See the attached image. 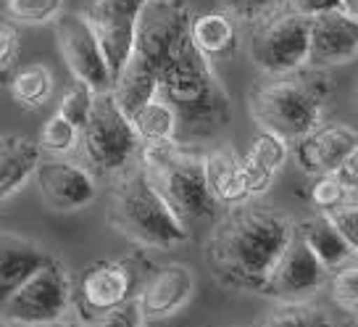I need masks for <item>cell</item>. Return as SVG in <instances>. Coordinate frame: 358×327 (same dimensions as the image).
<instances>
[{
    "label": "cell",
    "instance_id": "obj_1",
    "mask_svg": "<svg viewBox=\"0 0 358 327\" xmlns=\"http://www.w3.org/2000/svg\"><path fill=\"white\" fill-rule=\"evenodd\" d=\"M292 219L266 203L227 206L206 243L216 280L245 293H264L271 270L295 235Z\"/></svg>",
    "mask_w": 358,
    "mask_h": 327
},
{
    "label": "cell",
    "instance_id": "obj_2",
    "mask_svg": "<svg viewBox=\"0 0 358 327\" xmlns=\"http://www.w3.org/2000/svg\"><path fill=\"white\" fill-rule=\"evenodd\" d=\"M335 82L324 69L268 74L250 90V113L261 130H271L290 143L311 135L324 125L327 103L332 101Z\"/></svg>",
    "mask_w": 358,
    "mask_h": 327
},
{
    "label": "cell",
    "instance_id": "obj_3",
    "mask_svg": "<svg viewBox=\"0 0 358 327\" xmlns=\"http://www.w3.org/2000/svg\"><path fill=\"white\" fill-rule=\"evenodd\" d=\"M158 95L174 106L179 127L190 135H213L229 119V95L211 69V58L187 34L161 69Z\"/></svg>",
    "mask_w": 358,
    "mask_h": 327
},
{
    "label": "cell",
    "instance_id": "obj_4",
    "mask_svg": "<svg viewBox=\"0 0 358 327\" xmlns=\"http://www.w3.org/2000/svg\"><path fill=\"white\" fill-rule=\"evenodd\" d=\"M108 222L127 240L145 249H174L190 240V225L174 211L143 164L119 177L108 203Z\"/></svg>",
    "mask_w": 358,
    "mask_h": 327
},
{
    "label": "cell",
    "instance_id": "obj_5",
    "mask_svg": "<svg viewBox=\"0 0 358 327\" xmlns=\"http://www.w3.org/2000/svg\"><path fill=\"white\" fill-rule=\"evenodd\" d=\"M140 164L187 225L216 219L222 203L216 201L208 185L206 153L187 151L179 140L143 143Z\"/></svg>",
    "mask_w": 358,
    "mask_h": 327
},
{
    "label": "cell",
    "instance_id": "obj_6",
    "mask_svg": "<svg viewBox=\"0 0 358 327\" xmlns=\"http://www.w3.org/2000/svg\"><path fill=\"white\" fill-rule=\"evenodd\" d=\"M82 151L98 174H127L140 164L143 137L111 90L98 92L87 125L82 127Z\"/></svg>",
    "mask_w": 358,
    "mask_h": 327
},
{
    "label": "cell",
    "instance_id": "obj_7",
    "mask_svg": "<svg viewBox=\"0 0 358 327\" xmlns=\"http://www.w3.org/2000/svg\"><path fill=\"white\" fill-rule=\"evenodd\" d=\"M148 272H150V267H148L145 259L90 264L87 270L79 272L77 282H74V306H77V312L87 322H95L98 316L129 304L140 293Z\"/></svg>",
    "mask_w": 358,
    "mask_h": 327
},
{
    "label": "cell",
    "instance_id": "obj_8",
    "mask_svg": "<svg viewBox=\"0 0 358 327\" xmlns=\"http://www.w3.org/2000/svg\"><path fill=\"white\" fill-rule=\"evenodd\" d=\"M250 56L266 74H290L308 69L311 19L292 8L266 16L250 37Z\"/></svg>",
    "mask_w": 358,
    "mask_h": 327
},
{
    "label": "cell",
    "instance_id": "obj_9",
    "mask_svg": "<svg viewBox=\"0 0 358 327\" xmlns=\"http://www.w3.org/2000/svg\"><path fill=\"white\" fill-rule=\"evenodd\" d=\"M74 304V282L58 259H50L11 295L3 298L6 322L16 325H53Z\"/></svg>",
    "mask_w": 358,
    "mask_h": 327
},
{
    "label": "cell",
    "instance_id": "obj_10",
    "mask_svg": "<svg viewBox=\"0 0 358 327\" xmlns=\"http://www.w3.org/2000/svg\"><path fill=\"white\" fill-rule=\"evenodd\" d=\"M56 43L71 77L87 82L92 90H113V74L98 34L85 13H61L56 19Z\"/></svg>",
    "mask_w": 358,
    "mask_h": 327
},
{
    "label": "cell",
    "instance_id": "obj_11",
    "mask_svg": "<svg viewBox=\"0 0 358 327\" xmlns=\"http://www.w3.org/2000/svg\"><path fill=\"white\" fill-rule=\"evenodd\" d=\"M329 267L316 256L308 240L298 232L292 235L290 246L280 256L264 288V295L274 301H311L329 282Z\"/></svg>",
    "mask_w": 358,
    "mask_h": 327
},
{
    "label": "cell",
    "instance_id": "obj_12",
    "mask_svg": "<svg viewBox=\"0 0 358 327\" xmlns=\"http://www.w3.org/2000/svg\"><path fill=\"white\" fill-rule=\"evenodd\" d=\"M148 0H90L85 16L108 58L113 79L137 50V24Z\"/></svg>",
    "mask_w": 358,
    "mask_h": 327
},
{
    "label": "cell",
    "instance_id": "obj_13",
    "mask_svg": "<svg viewBox=\"0 0 358 327\" xmlns=\"http://www.w3.org/2000/svg\"><path fill=\"white\" fill-rule=\"evenodd\" d=\"M190 8L182 0H148L137 24V53L161 71L179 43L190 34Z\"/></svg>",
    "mask_w": 358,
    "mask_h": 327
},
{
    "label": "cell",
    "instance_id": "obj_14",
    "mask_svg": "<svg viewBox=\"0 0 358 327\" xmlns=\"http://www.w3.org/2000/svg\"><path fill=\"white\" fill-rule=\"evenodd\" d=\"M195 293V272L187 264L169 261L161 267H150L145 282L137 293V306L143 325L145 322H164L174 316Z\"/></svg>",
    "mask_w": 358,
    "mask_h": 327
},
{
    "label": "cell",
    "instance_id": "obj_15",
    "mask_svg": "<svg viewBox=\"0 0 358 327\" xmlns=\"http://www.w3.org/2000/svg\"><path fill=\"white\" fill-rule=\"evenodd\" d=\"M34 177H37V188L43 193L45 203L61 214L79 211L98 198L95 177L66 158H45L37 167Z\"/></svg>",
    "mask_w": 358,
    "mask_h": 327
},
{
    "label": "cell",
    "instance_id": "obj_16",
    "mask_svg": "<svg viewBox=\"0 0 358 327\" xmlns=\"http://www.w3.org/2000/svg\"><path fill=\"white\" fill-rule=\"evenodd\" d=\"M311 19V69L345 67L358 56V19L345 11H329Z\"/></svg>",
    "mask_w": 358,
    "mask_h": 327
},
{
    "label": "cell",
    "instance_id": "obj_17",
    "mask_svg": "<svg viewBox=\"0 0 358 327\" xmlns=\"http://www.w3.org/2000/svg\"><path fill=\"white\" fill-rule=\"evenodd\" d=\"M356 146L358 132L353 127L343 122H327L316 127L311 135L301 137L292 148V153L306 174H327V172L340 169Z\"/></svg>",
    "mask_w": 358,
    "mask_h": 327
},
{
    "label": "cell",
    "instance_id": "obj_18",
    "mask_svg": "<svg viewBox=\"0 0 358 327\" xmlns=\"http://www.w3.org/2000/svg\"><path fill=\"white\" fill-rule=\"evenodd\" d=\"M43 143L24 135H6L0 143V198L8 201L22 190L43 164Z\"/></svg>",
    "mask_w": 358,
    "mask_h": 327
},
{
    "label": "cell",
    "instance_id": "obj_19",
    "mask_svg": "<svg viewBox=\"0 0 358 327\" xmlns=\"http://www.w3.org/2000/svg\"><path fill=\"white\" fill-rule=\"evenodd\" d=\"M206 172H208L211 193L222 206H237V203L256 198V193L248 182L243 158L237 156L229 146L206 153Z\"/></svg>",
    "mask_w": 358,
    "mask_h": 327
},
{
    "label": "cell",
    "instance_id": "obj_20",
    "mask_svg": "<svg viewBox=\"0 0 358 327\" xmlns=\"http://www.w3.org/2000/svg\"><path fill=\"white\" fill-rule=\"evenodd\" d=\"M161 88V71H158L143 53L134 50V56L127 61V67L113 79V95L127 116L134 119V113L153 101Z\"/></svg>",
    "mask_w": 358,
    "mask_h": 327
},
{
    "label": "cell",
    "instance_id": "obj_21",
    "mask_svg": "<svg viewBox=\"0 0 358 327\" xmlns=\"http://www.w3.org/2000/svg\"><path fill=\"white\" fill-rule=\"evenodd\" d=\"M290 156V140H285L282 135L271 132V130H261L253 143L248 148V153L243 156V167H245L248 182L256 195L266 193L271 185L274 174L287 164Z\"/></svg>",
    "mask_w": 358,
    "mask_h": 327
},
{
    "label": "cell",
    "instance_id": "obj_22",
    "mask_svg": "<svg viewBox=\"0 0 358 327\" xmlns=\"http://www.w3.org/2000/svg\"><path fill=\"white\" fill-rule=\"evenodd\" d=\"M53 256L13 232H3L0 246V295H11L22 282H27L37 270H43Z\"/></svg>",
    "mask_w": 358,
    "mask_h": 327
},
{
    "label": "cell",
    "instance_id": "obj_23",
    "mask_svg": "<svg viewBox=\"0 0 358 327\" xmlns=\"http://www.w3.org/2000/svg\"><path fill=\"white\" fill-rule=\"evenodd\" d=\"M298 232L308 240V246L316 251V256L324 261L332 272L340 270V267L348 264L350 259H356V251L350 249V243L345 240V235L340 232V227L332 222V216L327 214V211L301 222V225H298Z\"/></svg>",
    "mask_w": 358,
    "mask_h": 327
},
{
    "label": "cell",
    "instance_id": "obj_24",
    "mask_svg": "<svg viewBox=\"0 0 358 327\" xmlns=\"http://www.w3.org/2000/svg\"><path fill=\"white\" fill-rule=\"evenodd\" d=\"M190 37L208 58H232L237 53V46H240L237 24L232 22L229 13L219 11L192 16Z\"/></svg>",
    "mask_w": 358,
    "mask_h": 327
},
{
    "label": "cell",
    "instance_id": "obj_25",
    "mask_svg": "<svg viewBox=\"0 0 358 327\" xmlns=\"http://www.w3.org/2000/svg\"><path fill=\"white\" fill-rule=\"evenodd\" d=\"M134 130L143 137V143H164V140H177L179 130V113L174 106L156 95L153 101L143 106L134 113Z\"/></svg>",
    "mask_w": 358,
    "mask_h": 327
},
{
    "label": "cell",
    "instance_id": "obj_26",
    "mask_svg": "<svg viewBox=\"0 0 358 327\" xmlns=\"http://www.w3.org/2000/svg\"><path fill=\"white\" fill-rule=\"evenodd\" d=\"M8 88H11L13 101L22 103L24 109H40V106L50 101L56 79H53V71L45 64H29V67L19 69L8 79Z\"/></svg>",
    "mask_w": 358,
    "mask_h": 327
},
{
    "label": "cell",
    "instance_id": "obj_27",
    "mask_svg": "<svg viewBox=\"0 0 358 327\" xmlns=\"http://www.w3.org/2000/svg\"><path fill=\"white\" fill-rule=\"evenodd\" d=\"M261 325L271 327H316V325H332V319L324 309H319L311 301H280L277 309L264 314Z\"/></svg>",
    "mask_w": 358,
    "mask_h": 327
},
{
    "label": "cell",
    "instance_id": "obj_28",
    "mask_svg": "<svg viewBox=\"0 0 358 327\" xmlns=\"http://www.w3.org/2000/svg\"><path fill=\"white\" fill-rule=\"evenodd\" d=\"M40 143H43V148L48 153L66 156V153H71L82 143V130L69 116H64V113L58 111L45 122L43 132H40Z\"/></svg>",
    "mask_w": 358,
    "mask_h": 327
},
{
    "label": "cell",
    "instance_id": "obj_29",
    "mask_svg": "<svg viewBox=\"0 0 358 327\" xmlns=\"http://www.w3.org/2000/svg\"><path fill=\"white\" fill-rule=\"evenodd\" d=\"M329 293L340 309H345L348 314H358V256L332 272Z\"/></svg>",
    "mask_w": 358,
    "mask_h": 327
},
{
    "label": "cell",
    "instance_id": "obj_30",
    "mask_svg": "<svg viewBox=\"0 0 358 327\" xmlns=\"http://www.w3.org/2000/svg\"><path fill=\"white\" fill-rule=\"evenodd\" d=\"M95 95H98V90H92L87 82L71 77V85H69L66 92H64V98H61V109H58V111L64 113V116H69V119L82 130V127L87 125L90 113H92Z\"/></svg>",
    "mask_w": 358,
    "mask_h": 327
},
{
    "label": "cell",
    "instance_id": "obj_31",
    "mask_svg": "<svg viewBox=\"0 0 358 327\" xmlns=\"http://www.w3.org/2000/svg\"><path fill=\"white\" fill-rule=\"evenodd\" d=\"M64 0H6V11L13 22L48 24L61 16Z\"/></svg>",
    "mask_w": 358,
    "mask_h": 327
},
{
    "label": "cell",
    "instance_id": "obj_32",
    "mask_svg": "<svg viewBox=\"0 0 358 327\" xmlns=\"http://www.w3.org/2000/svg\"><path fill=\"white\" fill-rule=\"evenodd\" d=\"M350 188H348L343 177L337 172H327V174H316L311 185V203L319 211H332L340 203L350 201Z\"/></svg>",
    "mask_w": 358,
    "mask_h": 327
},
{
    "label": "cell",
    "instance_id": "obj_33",
    "mask_svg": "<svg viewBox=\"0 0 358 327\" xmlns=\"http://www.w3.org/2000/svg\"><path fill=\"white\" fill-rule=\"evenodd\" d=\"M327 214L332 216V222L340 227V232L345 235V240L350 243V249L356 251V256H358V203L345 201V203H340L337 209H332V211H327Z\"/></svg>",
    "mask_w": 358,
    "mask_h": 327
},
{
    "label": "cell",
    "instance_id": "obj_34",
    "mask_svg": "<svg viewBox=\"0 0 358 327\" xmlns=\"http://www.w3.org/2000/svg\"><path fill=\"white\" fill-rule=\"evenodd\" d=\"M19 58V29L13 22H3L0 27V71L3 79H11V67Z\"/></svg>",
    "mask_w": 358,
    "mask_h": 327
},
{
    "label": "cell",
    "instance_id": "obj_35",
    "mask_svg": "<svg viewBox=\"0 0 358 327\" xmlns=\"http://www.w3.org/2000/svg\"><path fill=\"white\" fill-rule=\"evenodd\" d=\"M282 0H229V8L245 22H264L266 16L277 13Z\"/></svg>",
    "mask_w": 358,
    "mask_h": 327
},
{
    "label": "cell",
    "instance_id": "obj_36",
    "mask_svg": "<svg viewBox=\"0 0 358 327\" xmlns=\"http://www.w3.org/2000/svg\"><path fill=\"white\" fill-rule=\"evenodd\" d=\"M287 8L303 16H319V13L343 11V0H287Z\"/></svg>",
    "mask_w": 358,
    "mask_h": 327
},
{
    "label": "cell",
    "instance_id": "obj_37",
    "mask_svg": "<svg viewBox=\"0 0 358 327\" xmlns=\"http://www.w3.org/2000/svg\"><path fill=\"white\" fill-rule=\"evenodd\" d=\"M337 174L343 177V182H345L350 190H358V146L350 151V156H348L345 164L337 169Z\"/></svg>",
    "mask_w": 358,
    "mask_h": 327
},
{
    "label": "cell",
    "instance_id": "obj_38",
    "mask_svg": "<svg viewBox=\"0 0 358 327\" xmlns=\"http://www.w3.org/2000/svg\"><path fill=\"white\" fill-rule=\"evenodd\" d=\"M343 11H345L348 16L358 19V0H343Z\"/></svg>",
    "mask_w": 358,
    "mask_h": 327
},
{
    "label": "cell",
    "instance_id": "obj_39",
    "mask_svg": "<svg viewBox=\"0 0 358 327\" xmlns=\"http://www.w3.org/2000/svg\"><path fill=\"white\" fill-rule=\"evenodd\" d=\"M356 95H358V88H356Z\"/></svg>",
    "mask_w": 358,
    "mask_h": 327
}]
</instances>
